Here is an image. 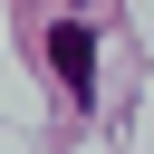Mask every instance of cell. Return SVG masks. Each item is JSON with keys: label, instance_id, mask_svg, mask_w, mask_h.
I'll use <instances>...</instances> for the list:
<instances>
[{"label": "cell", "instance_id": "6da1fadb", "mask_svg": "<svg viewBox=\"0 0 154 154\" xmlns=\"http://www.w3.org/2000/svg\"><path fill=\"white\" fill-rule=\"evenodd\" d=\"M48 58H58V87H67V96H87V87H96V48H87V29H77V19H67V29H48Z\"/></svg>", "mask_w": 154, "mask_h": 154}]
</instances>
